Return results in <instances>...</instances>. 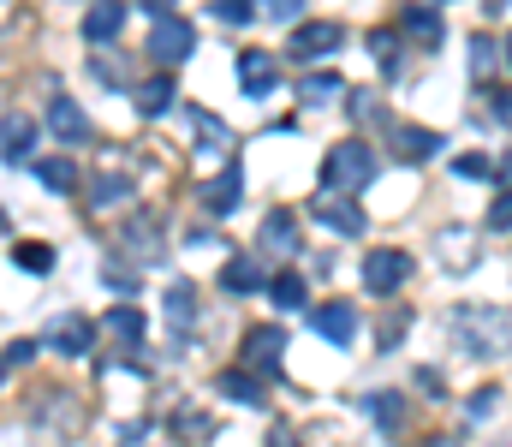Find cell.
<instances>
[{
  "mask_svg": "<svg viewBox=\"0 0 512 447\" xmlns=\"http://www.w3.org/2000/svg\"><path fill=\"white\" fill-rule=\"evenodd\" d=\"M447 334L471 358H501V352H512V316L495 310V304H459L447 316Z\"/></svg>",
  "mask_w": 512,
  "mask_h": 447,
  "instance_id": "obj_1",
  "label": "cell"
},
{
  "mask_svg": "<svg viewBox=\"0 0 512 447\" xmlns=\"http://www.w3.org/2000/svg\"><path fill=\"white\" fill-rule=\"evenodd\" d=\"M376 173H382V161L364 138H346L322 155V191H364Z\"/></svg>",
  "mask_w": 512,
  "mask_h": 447,
  "instance_id": "obj_2",
  "label": "cell"
},
{
  "mask_svg": "<svg viewBox=\"0 0 512 447\" xmlns=\"http://www.w3.org/2000/svg\"><path fill=\"white\" fill-rule=\"evenodd\" d=\"M411 281V257L399 251V245H376L370 257H364V287L376 298H387V293H399Z\"/></svg>",
  "mask_w": 512,
  "mask_h": 447,
  "instance_id": "obj_3",
  "label": "cell"
},
{
  "mask_svg": "<svg viewBox=\"0 0 512 447\" xmlns=\"http://www.w3.org/2000/svg\"><path fill=\"white\" fill-rule=\"evenodd\" d=\"M310 215H316L328 233H340V239H352V233L370 227L364 209H358V197H346V191H316V197H310Z\"/></svg>",
  "mask_w": 512,
  "mask_h": 447,
  "instance_id": "obj_4",
  "label": "cell"
},
{
  "mask_svg": "<svg viewBox=\"0 0 512 447\" xmlns=\"http://www.w3.org/2000/svg\"><path fill=\"white\" fill-rule=\"evenodd\" d=\"M191 48H197V30H191L185 18H155V30H149V54H155L161 66H179Z\"/></svg>",
  "mask_w": 512,
  "mask_h": 447,
  "instance_id": "obj_5",
  "label": "cell"
},
{
  "mask_svg": "<svg viewBox=\"0 0 512 447\" xmlns=\"http://www.w3.org/2000/svg\"><path fill=\"white\" fill-rule=\"evenodd\" d=\"M310 328H316L328 346H352V340H358V310H352L346 298H334V304H316V310H310Z\"/></svg>",
  "mask_w": 512,
  "mask_h": 447,
  "instance_id": "obj_6",
  "label": "cell"
},
{
  "mask_svg": "<svg viewBox=\"0 0 512 447\" xmlns=\"http://www.w3.org/2000/svg\"><path fill=\"white\" fill-rule=\"evenodd\" d=\"M48 132H54L60 144H90V114H84L72 96H54V102H48Z\"/></svg>",
  "mask_w": 512,
  "mask_h": 447,
  "instance_id": "obj_7",
  "label": "cell"
},
{
  "mask_svg": "<svg viewBox=\"0 0 512 447\" xmlns=\"http://www.w3.org/2000/svg\"><path fill=\"white\" fill-rule=\"evenodd\" d=\"M120 30H126V0H90V12H84V36H90L96 48H108Z\"/></svg>",
  "mask_w": 512,
  "mask_h": 447,
  "instance_id": "obj_8",
  "label": "cell"
},
{
  "mask_svg": "<svg viewBox=\"0 0 512 447\" xmlns=\"http://www.w3.org/2000/svg\"><path fill=\"white\" fill-rule=\"evenodd\" d=\"M274 78H280V72H274V54H262V48H245V54H239V84H245V96H256V102L274 96V90H280Z\"/></svg>",
  "mask_w": 512,
  "mask_h": 447,
  "instance_id": "obj_9",
  "label": "cell"
},
{
  "mask_svg": "<svg viewBox=\"0 0 512 447\" xmlns=\"http://www.w3.org/2000/svg\"><path fill=\"white\" fill-rule=\"evenodd\" d=\"M48 346L66 352V358H84V352L96 346V322H90V316H60L54 334H48Z\"/></svg>",
  "mask_w": 512,
  "mask_h": 447,
  "instance_id": "obj_10",
  "label": "cell"
},
{
  "mask_svg": "<svg viewBox=\"0 0 512 447\" xmlns=\"http://www.w3.org/2000/svg\"><path fill=\"white\" fill-rule=\"evenodd\" d=\"M280 352H286V334H280L274 322L245 334V370H256V376H262V370H274V364H280Z\"/></svg>",
  "mask_w": 512,
  "mask_h": 447,
  "instance_id": "obj_11",
  "label": "cell"
},
{
  "mask_svg": "<svg viewBox=\"0 0 512 447\" xmlns=\"http://www.w3.org/2000/svg\"><path fill=\"white\" fill-rule=\"evenodd\" d=\"M262 251H268V257H292V251H298V221H292V209H268V215H262Z\"/></svg>",
  "mask_w": 512,
  "mask_h": 447,
  "instance_id": "obj_12",
  "label": "cell"
},
{
  "mask_svg": "<svg viewBox=\"0 0 512 447\" xmlns=\"http://www.w3.org/2000/svg\"><path fill=\"white\" fill-rule=\"evenodd\" d=\"M131 108H137L143 120H155V114H167V108H173V78H167V72H155V78H143V84H131Z\"/></svg>",
  "mask_w": 512,
  "mask_h": 447,
  "instance_id": "obj_13",
  "label": "cell"
},
{
  "mask_svg": "<svg viewBox=\"0 0 512 447\" xmlns=\"http://www.w3.org/2000/svg\"><path fill=\"white\" fill-rule=\"evenodd\" d=\"M346 36H340V24H298V36H292V54H304V60H316V54H334Z\"/></svg>",
  "mask_w": 512,
  "mask_h": 447,
  "instance_id": "obj_14",
  "label": "cell"
},
{
  "mask_svg": "<svg viewBox=\"0 0 512 447\" xmlns=\"http://www.w3.org/2000/svg\"><path fill=\"white\" fill-rule=\"evenodd\" d=\"M364 412L376 418V430H382V436H399V430H405V394H393V388L370 394V400H364Z\"/></svg>",
  "mask_w": 512,
  "mask_h": 447,
  "instance_id": "obj_15",
  "label": "cell"
},
{
  "mask_svg": "<svg viewBox=\"0 0 512 447\" xmlns=\"http://www.w3.org/2000/svg\"><path fill=\"white\" fill-rule=\"evenodd\" d=\"M161 310H167V328H191L197 322V293H191V281H173L167 293H161Z\"/></svg>",
  "mask_w": 512,
  "mask_h": 447,
  "instance_id": "obj_16",
  "label": "cell"
},
{
  "mask_svg": "<svg viewBox=\"0 0 512 447\" xmlns=\"http://www.w3.org/2000/svg\"><path fill=\"white\" fill-rule=\"evenodd\" d=\"M227 400H239V406H262L268 400V388H262V376H251V370H227L221 382H215Z\"/></svg>",
  "mask_w": 512,
  "mask_h": 447,
  "instance_id": "obj_17",
  "label": "cell"
},
{
  "mask_svg": "<svg viewBox=\"0 0 512 447\" xmlns=\"http://www.w3.org/2000/svg\"><path fill=\"white\" fill-rule=\"evenodd\" d=\"M203 203L215 209V215H227V209H239V167H221L209 185H203Z\"/></svg>",
  "mask_w": 512,
  "mask_h": 447,
  "instance_id": "obj_18",
  "label": "cell"
},
{
  "mask_svg": "<svg viewBox=\"0 0 512 447\" xmlns=\"http://www.w3.org/2000/svg\"><path fill=\"white\" fill-rule=\"evenodd\" d=\"M393 144H399V161H429V155L441 149V138H435L429 126H399Z\"/></svg>",
  "mask_w": 512,
  "mask_h": 447,
  "instance_id": "obj_19",
  "label": "cell"
},
{
  "mask_svg": "<svg viewBox=\"0 0 512 447\" xmlns=\"http://www.w3.org/2000/svg\"><path fill=\"white\" fill-rule=\"evenodd\" d=\"M30 149H36V126L18 120V114H6V167H24Z\"/></svg>",
  "mask_w": 512,
  "mask_h": 447,
  "instance_id": "obj_20",
  "label": "cell"
},
{
  "mask_svg": "<svg viewBox=\"0 0 512 447\" xmlns=\"http://www.w3.org/2000/svg\"><path fill=\"white\" fill-rule=\"evenodd\" d=\"M340 84H346V78H334V72H310V78L298 84V102H304V108H328V102H340Z\"/></svg>",
  "mask_w": 512,
  "mask_h": 447,
  "instance_id": "obj_21",
  "label": "cell"
},
{
  "mask_svg": "<svg viewBox=\"0 0 512 447\" xmlns=\"http://www.w3.org/2000/svg\"><path fill=\"white\" fill-rule=\"evenodd\" d=\"M405 30L423 42V48H435L447 30H441V18H435V6H405Z\"/></svg>",
  "mask_w": 512,
  "mask_h": 447,
  "instance_id": "obj_22",
  "label": "cell"
},
{
  "mask_svg": "<svg viewBox=\"0 0 512 447\" xmlns=\"http://www.w3.org/2000/svg\"><path fill=\"white\" fill-rule=\"evenodd\" d=\"M36 179H42L48 191H60V197H66V191L78 185V167H72L66 155H48V161H36Z\"/></svg>",
  "mask_w": 512,
  "mask_h": 447,
  "instance_id": "obj_23",
  "label": "cell"
},
{
  "mask_svg": "<svg viewBox=\"0 0 512 447\" xmlns=\"http://www.w3.org/2000/svg\"><path fill=\"white\" fill-rule=\"evenodd\" d=\"M12 263H18V269H30V275H48V269H54V245L24 239V245H12Z\"/></svg>",
  "mask_w": 512,
  "mask_h": 447,
  "instance_id": "obj_24",
  "label": "cell"
},
{
  "mask_svg": "<svg viewBox=\"0 0 512 447\" xmlns=\"http://www.w3.org/2000/svg\"><path fill=\"white\" fill-rule=\"evenodd\" d=\"M221 281H227V293H256V287H262V269H256L251 257H233Z\"/></svg>",
  "mask_w": 512,
  "mask_h": 447,
  "instance_id": "obj_25",
  "label": "cell"
},
{
  "mask_svg": "<svg viewBox=\"0 0 512 447\" xmlns=\"http://www.w3.org/2000/svg\"><path fill=\"white\" fill-rule=\"evenodd\" d=\"M370 54L382 60L387 78H399V66H405V60H399V36H393V30H370Z\"/></svg>",
  "mask_w": 512,
  "mask_h": 447,
  "instance_id": "obj_26",
  "label": "cell"
},
{
  "mask_svg": "<svg viewBox=\"0 0 512 447\" xmlns=\"http://www.w3.org/2000/svg\"><path fill=\"white\" fill-rule=\"evenodd\" d=\"M268 298H274L280 310H298V304L310 298V287H304V275H280V281H268Z\"/></svg>",
  "mask_w": 512,
  "mask_h": 447,
  "instance_id": "obj_27",
  "label": "cell"
},
{
  "mask_svg": "<svg viewBox=\"0 0 512 447\" xmlns=\"http://www.w3.org/2000/svg\"><path fill=\"white\" fill-rule=\"evenodd\" d=\"M108 328H114V340H126V346H143V316H137L131 304H114Z\"/></svg>",
  "mask_w": 512,
  "mask_h": 447,
  "instance_id": "obj_28",
  "label": "cell"
},
{
  "mask_svg": "<svg viewBox=\"0 0 512 447\" xmlns=\"http://www.w3.org/2000/svg\"><path fill=\"white\" fill-rule=\"evenodd\" d=\"M131 197V179H114V173H102L96 185H90V203L96 209H114V203H126Z\"/></svg>",
  "mask_w": 512,
  "mask_h": 447,
  "instance_id": "obj_29",
  "label": "cell"
},
{
  "mask_svg": "<svg viewBox=\"0 0 512 447\" xmlns=\"http://www.w3.org/2000/svg\"><path fill=\"white\" fill-rule=\"evenodd\" d=\"M191 126H197V149H227L233 138H227V126L221 120H209L203 108H191Z\"/></svg>",
  "mask_w": 512,
  "mask_h": 447,
  "instance_id": "obj_30",
  "label": "cell"
},
{
  "mask_svg": "<svg viewBox=\"0 0 512 447\" xmlns=\"http://www.w3.org/2000/svg\"><path fill=\"white\" fill-rule=\"evenodd\" d=\"M209 12H215L221 24H251V18H256V0H209Z\"/></svg>",
  "mask_w": 512,
  "mask_h": 447,
  "instance_id": "obj_31",
  "label": "cell"
},
{
  "mask_svg": "<svg viewBox=\"0 0 512 447\" xmlns=\"http://www.w3.org/2000/svg\"><path fill=\"white\" fill-rule=\"evenodd\" d=\"M471 72H477V78L495 72V36H471Z\"/></svg>",
  "mask_w": 512,
  "mask_h": 447,
  "instance_id": "obj_32",
  "label": "cell"
},
{
  "mask_svg": "<svg viewBox=\"0 0 512 447\" xmlns=\"http://www.w3.org/2000/svg\"><path fill=\"white\" fill-rule=\"evenodd\" d=\"M453 173H459V179H489V173H495V161L471 149V155H459V161H453Z\"/></svg>",
  "mask_w": 512,
  "mask_h": 447,
  "instance_id": "obj_33",
  "label": "cell"
},
{
  "mask_svg": "<svg viewBox=\"0 0 512 447\" xmlns=\"http://www.w3.org/2000/svg\"><path fill=\"white\" fill-rule=\"evenodd\" d=\"M173 430H179L185 442H203V436H209V418H203V412H179V418H173Z\"/></svg>",
  "mask_w": 512,
  "mask_h": 447,
  "instance_id": "obj_34",
  "label": "cell"
},
{
  "mask_svg": "<svg viewBox=\"0 0 512 447\" xmlns=\"http://www.w3.org/2000/svg\"><path fill=\"white\" fill-rule=\"evenodd\" d=\"M489 227H495V233H512V185L489 203Z\"/></svg>",
  "mask_w": 512,
  "mask_h": 447,
  "instance_id": "obj_35",
  "label": "cell"
},
{
  "mask_svg": "<svg viewBox=\"0 0 512 447\" xmlns=\"http://www.w3.org/2000/svg\"><path fill=\"white\" fill-rule=\"evenodd\" d=\"M405 328H411V310H405V316L393 310V316H382V334H376V340H382V346H399V334H405Z\"/></svg>",
  "mask_w": 512,
  "mask_h": 447,
  "instance_id": "obj_36",
  "label": "cell"
},
{
  "mask_svg": "<svg viewBox=\"0 0 512 447\" xmlns=\"http://www.w3.org/2000/svg\"><path fill=\"white\" fill-rule=\"evenodd\" d=\"M346 108H352V120H376V108H382V102H376L370 90H352V96H346Z\"/></svg>",
  "mask_w": 512,
  "mask_h": 447,
  "instance_id": "obj_37",
  "label": "cell"
},
{
  "mask_svg": "<svg viewBox=\"0 0 512 447\" xmlns=\"http://www.w3.org/2000/svg\"><path fill=\"white\" fill-rule=\"evenodd\" d=\"M495 406H501V388H477L471 394V418H489Z\"/></svg>",
  "mask_w": 512,
  "mask_h": 447,
  "instance_id": "obj_38",
  "label": "cell"
},
{
  "mask_svg": "<svg viewBox=\"0 0 512 447\" xmlns=\"http://www.w3.org/2000/svg\"><path fill=\"white\" fill-rule=\"evenodd\" d=\"M30 358H36V346H30V340H12V346H6V370H24Z\"/></svg>",
  "mask_w": 512,
  "mask_h": 447,
  "instance_id": "obj_39",
  "label": "cell"
},
{
  "mask_svg": "<svg viewBox=\"0 0 512 447\" xmlns=\"http://www.w3.org/2000/svg\"><path fill=\"white\" fill-rule=\"evenodd\" d=\"M102 281H108V287H114L120 298H131V293H137V275H126V269H108Z\"/></svg>",
  "mask_w": 512,
  "mask_h": 447,
  "instance_id": "obj_40",
  "label": "cell"
},
{
  "mask_svg": "<svg viewBox=\"0 0 512 447\" xmlns=\"http://www.w3.org/2000/svg\"><path fill=\"white\" fill-rule=\"evenodd\" d=\"M489 108H495V120H501V126H512V84H507V90H495V96H489Z\"/></svg>",
  "mask_w": 512,
  "mask_h": 447,
  "instance_id": "obj_41",
  "label": "cell"
},
{
  "mask_svg": "<svg viewBox=\"0 0 512 447\" xmlns=\"http://www.w3.org/2000/svg\"><path fill=\"white\" fill-rule=\"evenodd\" d=\"M298 6H304V0H262L268 18H298Z\"/></svg>",
  "mask_w": 512,
  "mask_h": 447,
  "instance_id": "obj_42",
  "label": "cell"
},
{
  "mask_svg": "<svg viewBox=\"0 0 512 447\" xmlns=\"http://www.w3.org/2000/svg\"><path fill=\"white\" fill-rule=\"evenodd\" d=\"M268 447H298V436H292L286 424H274V430H268Z\"/></svg>",
  "mask_w": 512,
  "mask_h": 447,
  "instance_id": "obj_43",
  "label": "cell"
},
{
  "mask_svg": "<svg viewBox=\"0 0 512 447\" xmlns=\"http://www.w3.org/2000/svg\"><path fill=\"white\" fill-rule=\"evenodd\" d=\"M143 6H149L155 18H173V6H179V0H143Z\"/></svg>",
  "mask_w": 512,
  "mask_h": 447,
  "instance_id": "obj_44",
  "label": "cell"
},
{
  "mask_svg": "<svg viewBox=\"0 0 512 447\" xmlns=\"http://www.w3.org/2000/svg\"><path fill=\"white\" fill-rule=\"evenodd\" d=\"M423 447H459V442H453V436H429Z\"/></svg>",
  "mask_w": 512,
  "mask_h": 447,
  "instance_id": "obj_45",
  "label": "cell"
},
{
  "mask_svg": "<svg viewBox=\"0 0 512 447\" xmlns=\"http://www.w3.org/2000/svg\"><path fill=\"white\" fill-rule=\"evenodd\" d=\"M501 173H507V179H512V149H507V155H501Z\"/></svg>",
  "mask_w": 512,
  "mask_h": 447,
  "instance_id": "obj_46",
  "label": "cell"
},
{
  "mask_svg": "<svg viewBox=\"0 0 512 447\" xmlns=\"http://www.w3.org/2000/svg\"><path fill=\"white\" fill-rule=\"evenodd\" d=\"M507 60H512V30H507Z\"/></svg>",
  "mask_w": 512,
  "mask_h": 447,
  "instance_id": "obj_47",
  "label": "cell"
}]
</instances>
